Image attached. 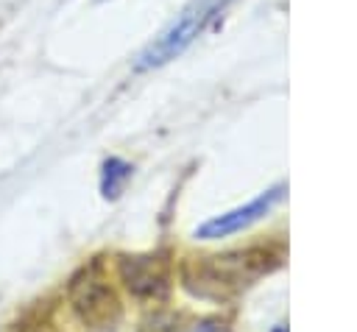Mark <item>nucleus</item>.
<instances>
[{
  "label": "nucleus",
  "instance_id": "1",
  "mask_svg": "<svg viewBox=\"0 0 357 332\" xmlns=\"http://www.w3.org/2000/svg\"><path fill=\"white\" fill-rule=\"evenodd\" d=\"M229 0H192L151 45L148 50L139 56L137 61V70H151V67H159L170 59H176L178 53H184L195 39L198 33L223 11Z\"/></svg>",
  "mask_w": 357,
  "mask_h": 332
},
{
  "label": "nucleus",
  "instance_id": "2",
  "mask_svg": "<svg viewBox=\"0 0 357 332\" xmlns=\"http://www.w3.org/2000/svg\"><path fill=\"white\" fill-rule=\"evenodd\" d=\"M284 195V184H276V187H268L265 193H259L257 198H251L248 204L243 206H234L229 212H220L209 220H204L198 229H195V237L201 240H218V237H229V234H237L243 229H248L251 223L262 220Z\"/></svg>",
  "mask_w": 357,
  "mask_h": 332
},
{
  "label": "nucleus",
  "instance_id": "3",
  "mask_svg": "<svg viewBox=\"0 0 357 332\" xmlns=\"http://www.w3.org/2000/svg\"><path fill=\"white\" fill-rule=\"evenodd\" d=\"M126 276H128V285L134 287V290H139L142 293V285H148L145 290L148 293H153L156 287H162V282H165V276H162V271H159V265L151 259V257H134V259H126Z\"/></svg>",
  "mask_w": 357,
  "mask_h": 332
},
{
  "label": "nucleus",
  "instance_id": "4",
  "mask_svg": "<svg viewBox=\"0 0 357 332\" xmlns=\"http://www.w3.org/2000/svg\"><path fill=\"white\" fill-rule=\"evenodd\" d=\"M128 179H131V165L128 162H123V159H106L103 162L100 190H103L106 198H117Z\"/></svg>",
  "mask_w": 357,
  "mask_h": 332
},
{
  "label": "nucleus",
  "instance_id": "5",
  "mask_svg": "<svg viewBox=\"0 0 357 332\" xmlns=\"http://www.w3.org/2000/svg\"><path fill=\"white\" fill-rule=\"evenodd\" d=\"M190 332H229L223 324H215V321H201V324H195Z\"/></svg>",
  "mask_w": 357,
  "mask_h": 332
},
{
  "label": "nucleus",
  "instance_id": "6",
  "mask_svg": "<svg viewBox=\"0 0 357 332\" xmlns=\"http://www.w3.org/2000/svg\"><path fill=\"white\" fill-rule=\"evenodd\" d=\"M273 332H287V326H284V324H276V326H273Z\"/></svg>",
  "mask_w": 357,
  "mask_h": 332
}]
</instances>
